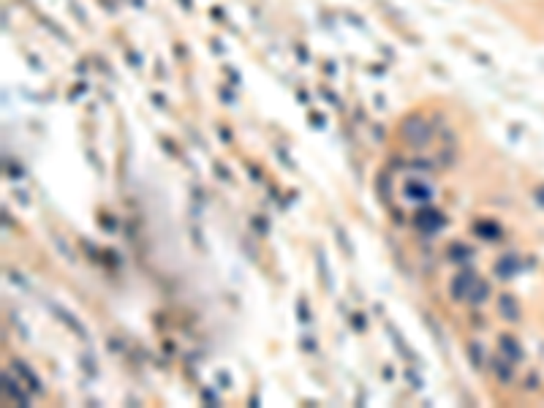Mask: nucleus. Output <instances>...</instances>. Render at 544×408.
<instances>
[{
    "label": "nucleus",
    "instance_id": "obj_6",
    "mask_svg": "<svg viewBox=\"0 0 544 408\" xmlns=\"http://www.w3.org/2000/svg\"><path fill=\"white\" fill-rule=\"evenodd\" d=\"M517 269H520V264H517V259H514L511 254L504 256V259L495 264V275H501V278H511Z\"/></svg>",
    "mask_w": 544,
    "mask_h": 408
},
{
    "label": "nucleus",
    "instance_id": "obj_8",
    "mask_svg": "<svg viewBox=\"0 0 544 408\" xmlns=\"http://www.w3.org/2000/svg\"><path fill=\"white\" fill-rule=\"evenodd\" d=\"M487 297H490V286H487L484 281H479V286L473 289V294H471V299H468V302H473V305H482V302H484Z\"/></svg>",
    "mask_w": 544,
    "mask_h": 408
},
{
    "label": "nucleus",
    "instance_id": "obj_5",
    "mask_svg": "<svg viewBox=\"0 0 544 408\" xmlns=\"http://www.w3.org/2000/svg\"><path fill=\"white\" fill-rule=\"evenodd\" d=\"M498 310H501V316H504L507 321H517V319H520V305L514 302L511 294H504V297L498 299Z\"/></svg>",
    "mask_w": 544,
    "mask_h": 408
},
{
    "label": "nucleus",
    "instance_id": "obj_2",
    "mask_svg": "<svg viewBox=\"0 0 544 408\" xmlns=\"http://www.w3.org/2000/svg\"><path fill=\"white\" fill-rule=\"evenodd\" d=\"M479 286V278L473 275L471 269H466V272H460L455 281H452V286H449V292H452V297L455 299H471L473 289Z\"/></svg>",
    "mask_w": 544,
    "mask_h": 408
},
{
    "label": "nucleus",
    "instance_id": "obj_10",
    "mask_svg": "<svg viewBox=\"0 0 544 408\" xmlns=\"http://www.w3.org/2000/svg\"><path fill=\"white\" fill-rule=\"evenodd\" d=\"M536 202H539V204H544V186L536 190Z\"/></svg>",
    "mask_w": 544,
    "mask_h": 408
},
{
    "label": "nucleus",
    "instance_id": "obj_1",
    "mask_svg": "<svg viewBox=\"0 0 544 408\" xmlns=\"http://www.w3.org/2000/svg\"><path fill=\"white\" fill-rule=\"evenodd\" d=\"M430 123L425 120V117H408L405 123H403V139L408 142V145H414V148H422V145H428L430 142Z\"/></svg>",
    "mask_w": 544,
    "mask_h": 408
},
{
    "label": "nucleus",
    "instance_id": "obj_4",
    "mask_svg": "<svg viewBox=\"0 0 544 408\" xmlns=\"http://www.w3.org/2000/svg\"><path fill=\"white\" fill-rule=\"evenodd\" d=\"M403 196L411 199V202H428L430 199V186L428 183H419V180H408L403 186Z\"/></svg>",
    "mask_w": 544,
    "mask_h": 408
},
{
    "label": "nucleus",
    "instance_id": "obj_9",
    "mask_svg": "<svg viewBox=\"0 0 544 408\" xmlns=\"http://www.w3.org/2000/svg\"><path fill=\"white\" fill-rule=\"evenodd\" d=\"M501 348H504V351H507V354H511V357H514V360H517V357H520V346H517V343H514V337H501Z\"/></svg>",
    "mask_w": 544,
    "mask_h": 408
},
{
    "label": "nucleus",
    "instance_id": "obj_7",
    "mask_svg": "<svg viewBox=\"0 0 544 408\" xmlns=\"http://www.w3.org/2000/svg\"><path fill=\"white\" fill-rule=\"evenodd\" d=\"M473 229H476V234H479V237H484V240H498V237H501V231H498V226H495V223L479 221Z\"/></svg>",
    "mask_w": 544,
    "mask_h": 408
},
{
    "label": "nucleus",
    "instance_id": "obj_3",
    "mask_svg": "<svg viewBox=\"0 0 544 408\" xmlns=\"http://www.w3.org/2000/svg\"><path fill=\"white\" fill-rule=\"evenodd\" d=\"M416 226L425 229L428 234H433V231H438V229L444 226V215H441L438 210H433V207H428V210H422V213L416 215Z\"/></svg>",
    "mask_w": 544,
    "mask_h": 408
}]
</instances>
